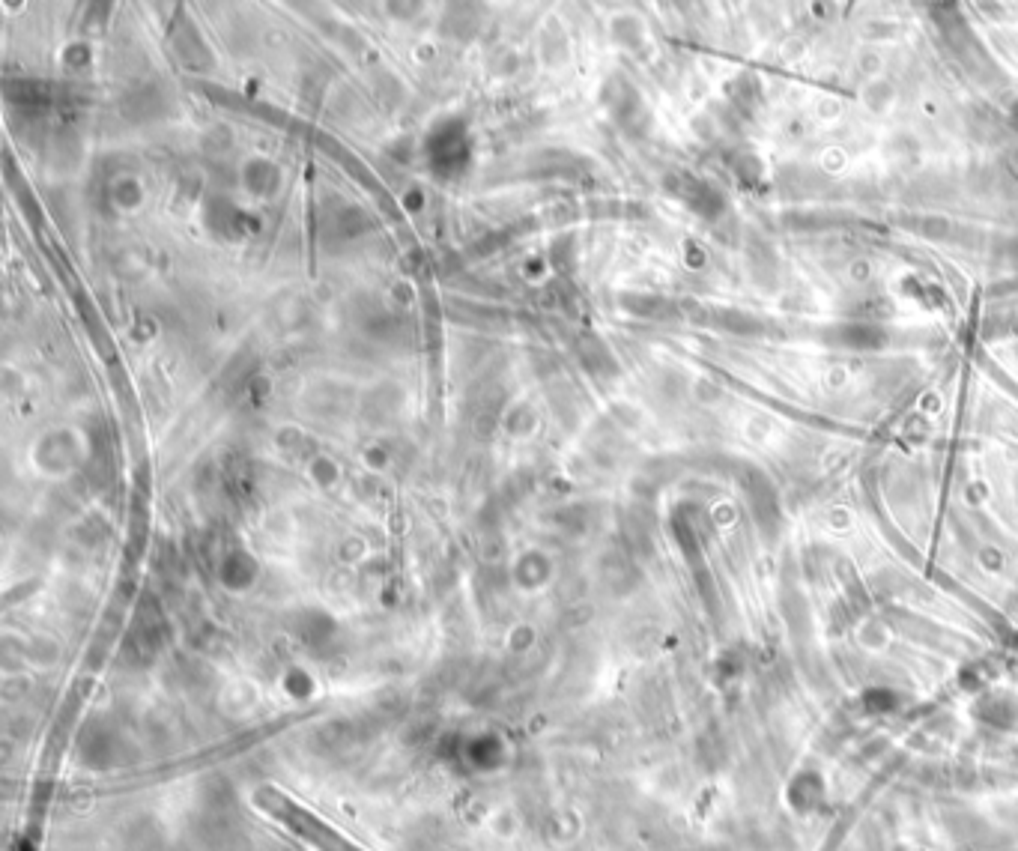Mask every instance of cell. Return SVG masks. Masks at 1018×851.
<instances>
[{"mask_svg":"<svg viewBox=\"0 0 1018 851\" xmlns=\"http://www.w3.org/2000/svg\"><path fill=\"white\" fill-rule=\"evenodd\" d=\"M254 804L266 813V816H272L275 822H281L287 831H293L299 840H305L308 846H314L317 851H365V849H359L356 843H350L341 831H335V828H329L320 816H314V813H308L305 807H299L293 798H287L284 792H278V789H260L257 795H254Z\"/></svg>","mask_w":1018,"mask_h":851,"instance_id":"cell-1","label":"cell"}]
</instances>
